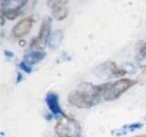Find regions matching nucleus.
Masks as SVG:
<instances>
[{
    "instance_id": "f257e3e1",
    "label": "nucleus",
    "mask_w": 146,
    "mask_h": 137,
    "mask_svg": "<svg viewBox=\"0 0 146 137\" xmlns=\"http://www.w3.org/2000/svg\"><path fill=\"white\" fill-rule=\"evenodd\" d=\"M102 92L100 85H93L89 82H81L77 89L71 90L68 96L70 105L79 109H90L100 102Z\"/></svg>"
},
{
    "instance_id": "f03ea898",
    "label": "nucleus",
    "mask_w": 146,
    "mask_h": 137,
    "mask_svg": "<svg viewBox=\"0 0 146 137\" xmlns=\"http://www.w3.org/2000/svg\"><path fill=\"white\" fill-rule=\"evenodd\" d=\"M137 82V80L131 79H121L114 82H107L105 84L100 85L102 97L107 102H112L126 92L131 87H133Z\"/></svg>"
},
{
    "instance_id": "7ed1b4c3",
    "label": "nucleus",
    "mask_w": 146,
    "mask_h": 137,
    "mask_svg": "<svg viewBox=\"0 0 146 137\" xmlns=\"http://www.w3.org/2000/svg\"><path fill=\"white\" fill-rule=\"evenodd\" d=\"M55 131L58 137H81V128L79 122L65 114L61 115V118L58 121Z\"/></svg>"
},
{
    "instance_id": "20e7f679",
    "label": "nucleus",
    "mask_w": 146,
    "mask_h": 137,
    "mask_svg": "<svg viewBox=\"0 0 146 137\" xmlns=\"http://www.w3.org/2000/svg\"><path fill=\"white\" fill-rule=\"evenodd\" d=\"M51 26L52 18L50 17H45L41 23L38 37L32 39L30 43V49L32 50H42L46 47L51 35Z\"/></svg>"
},
{
    "instance_id": "39448f33",
    "label": "nucleus",
    "mask_w": 146,
    "mask_h": 137,
    "mask_svg": "<svg viewBox=\"0 0 146 137\" xmlns=\"http://www.w3.org/2000/svg\"><path fill=\"white\" fill-rule=\"evenodd\" d=\"M95 72L100 78L109 79L112 77H121L126 73V70L120 68L113 61H107L96 68Z\"/></svg>"
},
{
    "instance_id": "423d86ee",
    "label": "nucleus",
    "mask_w": 146,
    "mask_h": 137,
    "mask_svg": "<svg viewBox=\"0 0 146 137\" xmlns=\"http://www.w3.org/2000/svg\"><path fill=\"white\" fill-rule=\"evenodd\" d=\"M36 22V17L34 16H30L19 20L14 26L12 29V34L15 38L20 39L22 37L27 35L30 32L33 24Z\"/></svg>"
},
{
    "instance_id": "0eeeda50",
    "label": "nucleus",
    "mask_w": 146,
    "mask_h": 137,
    "mask_svg": "<svg viewBox=\"0 0 146 137\" xmlns=\"http://www.w3.org/2000/svg\"><path fill=\"white\" fill-rule=\"evenodd\" d=\"M46 103H47L48 109L50 110L54 115H63V112L60 109V105H59V98L58 94L55 92H48L46 95Z\"/></svg>"
},
{
    "instance_id": "6e6552de",
    "label": "nucleus",
    "mask_w": 146,
    "mask_h": 137,
    "mask_svg": "<svg viewBox=\"0 0 146 137\" xmlns=\"http://www.w3.org/2000/svg\"><path fill=\"white\" fill-rule=\"evenodd\" d=\"M45 57L46 52L43 51V50H32V51L25 54L23 61H25L27 64L31 66L40 62Z\"/></svg>"
},
{
    "instance_id": "1a4fd4ad",
    "label": "nucleus",
    "mask_w": 146,
    "mask_h": 137,
    "mask_svg": "<svg viewBox=\"0 0 146 137\" xmlns=\"http://www.w3.org/2000/svg\"><path fill=\"white\" fill-rule=\"evenodd\" d=\"M62 40H63V32L61 30L54 31L53 33H51L48 39V47L53 50L57 49L60 46Z\"/></svg>"
},
{
    "instance_id": "9d476101",
    "label": "nucleus",
    "mask_w": 146,
    "mask_h": 137,
    "mask_svg": "<svg viewBox=\"0 0 146 137\" xmlns=\"http://www.w3.org/2000/svg\"><path fill=\"white\" fill-rule=\"evenodd\" d=\"M68 9L66 6H58L51 8V15L58 21H61L68 17Z\"/></svg>"
},
{
    "instance_id": "9b49d317",
    "label": "nucleus",
    "mask_w": 146,
    "mask_h": 137,
    "mask_svg": "<svg viewBox=\"0 0 146 137\" xmlns=\"http://www.w3.org/2000/svg\"><path fill=\"white\" fill-rule=\"evenodd\" d=\"M1 13L4 14L7 19L14 20L19 15H21V9L17 8H8V9H1Z\"/></svg>"
},
{
    "instance_id": "f8f14e48",
    "label": "nucleus",
    "mask_w": 146,
    "mask_h": 137,
    "mask_svg": "<svg viewBox=\"0 0 146 137\" xmlns=\"http://www.w3.org/2000/svg\"><path fill=\"white\" fill-rule=\"evenodd\" d=\"M137 59L140 64H143V67H146V42L140 48Z\"/></svg>"
},
{
    "instance_id": "ddd939ff",
    "label": "nucleus",
    "mask_w": 146,
    "mask_h": 137,
    "mask_svg": "<svg viewBox=\"0 0 146 137\" xmlns=\"http://www.w3.org/2000/svg\"><path fill=\"white\" fill-rule=\"evenodd\" d=\"M68 2V0H47V4L48 7L53 8L58 6H66V4Z\"/></svg>"
},
{
    "instance_id": "4468645a",
    "label": "nucleus",
    "mask_w": 146,
    "mask_h": 137,
    "mask_svg": "<svg viewBox=\"0 0 146 137\" xmlns=\"http://www.w3.org/2000/svg\"><path fill=\"white\" fill-rule=\"evenodd\" d=\"M19 68H21L23 71H25L27 73H30L32 71V68H31L30 65L27 64L25 61H22V62L19 63Z\"/></svg>"
},
{
    "instance_id": "2eb2a0df",
    "label": "nucleus",
    "mask_w": 146,
    "mask_h": 137,
    "mask_svg": "<svg viewBox=\"0 0 146 137\" xmlns=\"http://www.w3.org/2000/svg\"><path fill=\"white\" fill-rule=\"evenodd\" d=\"M6 19H7L6 17L4 16V14H2V13H1V26H2V27L4 26L5 21H6Z\"/></svg>"
},
{
    "instance_id": "dca6fc26",
    "label": "nucleus",
    "mask_w": 146,
    "mask_h": 137,
    "mask_svg": "<svg viewBox=\"0 0 146 137\" xmlns=\"http://www.w3.org/2000/svg\"><path fill=\"white\" fill-rule=\"evenodd\" d=\"M5 54H6V55H8V56H10V57H13V56H14L13 53L10 52V51H5Z\"/></svg>"
},
{
    "instance_id": "f3484780",
    "label": "nucleus",
    "mask_w": 146,
    "mask_h": 137,
    "mask_svg": "<svg viewBox=\"0 0 146 137\" xmlns=\"http://www.w3.org/2000/svg\"><path fill=\"white\" fill-rule=\"evenodd\" d=\"M25 44H26V41H25V40H21V41H20V43H19L20 46H25Z\"/></svg>"
},
{
    "instance_id": "a211bd4d",
    "label": "nucleus",
    "mask_w": 146,
    "mask_h": 137,
    "mask_svg": "<svg viewBox=\"0 0 146 137\" xmlns=\"http://www.w3.org/2000/svg\"><path fill=\"white\" fill-rule=\"evenodd\" d=\"M134 137H146V135H138V136H134Z\"/></svg>"
}]
</instances>
